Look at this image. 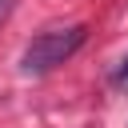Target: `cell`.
<instances>
[{
    "label": "cell",
    "instance_id": "obj_3",
    "mask_svg": "<svg viewBox=\"0 0 128 128\" xmlns=\"http://www.w3.org/2000/svg\"><path fill=\"white\" fill-rule=\"evenodd\" d=\"M120 84L128 88V60H124V72H120Z\"/></svg>",
    "mask_w": 128,
    "mask_h": 128
},
{
    "label": "cell",
    "instance_id": "obj_2",
    "mask_svg": "<svg viewBox=\"0 0 128 128\" xmlns=\"http://www.w3.org/2000/svg\"><path fill=\"white\" fill-rule=\"evenodd\" d=\"M12 8H16V0H0V24L12 16Z\"/></svg>",
    "mask_w": 128,
    "mask_h": 128
},
{
    "label": "cell",
    "instance_id": "obj_1",
    "mask_svg": "<svg viewBox=\"0 0 128 128\" xmlns=\"http://www.w3.org/2000/svg\"><path fill=\"white\" fill-rule=\"evenodd\" d=\"M84 40H88V28H84V24L44 28L40 36H32V40H28V48H24L20 64H24V72H52L56 64L72 60V56L80 52V44H84Z\"/></svg>",
    "mask_w": 128,
    "mask_h": 128
}]
</instances>
